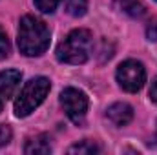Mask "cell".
<instances>
[{
  "label": "cell",
  "mask_w": 157,
  "mask_h": 155,
  "mask_svg": "<svg viewBox=\"0 0 157 155\" xmlns=\"http://www.w3.org/2000/svg\"><path fill=\"white\" fill-rule=\"evenodd\" d=\"M150 99L157 104V78L152 82V86H150Z\"/></svg>",
  "instance_id": "2e32d148"
},
{
  "label": "cell",
  "mask_w": 157,
  "mask_h": 155,
  "mask_svg": "<svg viewBox=\"0 0 157 155\" xmlns=\"http://www.w3.org/2000/svg\"><path fill=\"white\" fill-rule=\"evenodd\" d=\"M49 46V29L48 26L31 17L26 15L18 26V49L28 57H39Z\"/></svg>",
  "instance_id": "6da1fadb"
},
{
  "label": "cell",
  "mask_w": 157,
  "mask_h": 155,
  "mask_svg": "<svg viewBox=\"0 0 157 155\" xmlns=\"http://www.w3.org/2000/svg\"><path fill=\"white\" fill-rule=\"evenodd\" d=\"M93 53V37L88 29H75L57 46V59L64 64H84Z\"/></svg>",
  "instance_id": "7a4b0ae2"
},
{
  "label": "cell",
  "mask_w": 157,
  "mask_h": 155,
  "mask_svg": "<svg viewBox=\"0 0 157 155\" xmlns=\"http://www.w3.org/2000/svg\"><path fill=\"white\" fill-rule=\"evenodd\" d=\"M146 37L150 40H157V20L154 24H150L148 26V29H146Z\"/></svg>",
  "instance_id": "9a60e30c"
},
{
  "label": "cell",
  "mask_w": 157,
  "mask_h": 155,
  "mask_svg": "<svg viewBox=\"0 0 157 155\" xmlns=\"http://www.w3.org/2000/svg\"><path fill=\"white\" fill-rule=\"evenodd\" d=\"M9 51H11V44H9V39H7L6 31L0 28V60H2V59H6V57L9 55Z\"/></svg>",
  "instance_id": "4fadbf2b"
},
{
  "label": "cell",
  "mask_w": 157,
  "mask_h": 155,
  "mask_svg": "<svg viewBox=\"0 0 157 155\" xmlns=\"http://www.w3.org/2000/svg\"><path fill=\"white\" fill-rule=\"evenodd\" d=\"M122 9L132 17H141L144 13V6L139 0H122Z\"/></svg>",
  "instance_id": "8fae6325"
},
{
  "label": "cell",
  "mask_w": 157,
  "mask_h": 155,
  "mask_svg": "<svg viewBox=\"0 0 157 155\" xmlns=\"http://www.w3.org/2000/svg\"><path fill=\"white\" fill-rule=\"evenodd\" d=\"M97 152H101V148L95 144V142H91V141H82V142H77V144H73V146H70L68 148V153H97Z\"/></svg>",
  "instance_id": "9c48e42d"
},
{
  "label": "cell",
  "mask_w": 157,
  "mask_h": 155,
  "mask_svg": "<svg viewBox=\"0 0 157 155\" xmlns=\"http://www.w3.org/2000/svg\"><path fill=\"white\" fill-rule=\"evenodd\" d=\"M49 88L51 84L46 77H35L28 80L15 100V115L28 117L31 112H35L49 93Z\"/></svg>",
  "instance_id": "3957f363"
},
{
  "label": "cell",
  "mask_w": 157,
  "mask_h": 155,
  "mask_svg": "<svg viewBox=\"0 0 157 155\" xmlns=\"http://www.w3.org/2000/svg\"><path fill=\"white\" fill-rule=\"evenodd\" d=\"M20 80H22V73L17 70L0 71V99L4 100V99L13 97V93L20 86Z\"/></svg>",
  "instance_id": "8992f818"
},
{
  "label": "cell",
  "mask_w": 157,
  "mask_h": 155,
  "mask_svg": "<svg viewBox=\"0 0 157 155\" xmlns=\"http://www.w3.org/2000/svg\"><path fill=\"white\" fill-rule=\"evenodd\" d=\"M66 11L71 17H82L88 11V0H68L66 2Z\"/></svg>",
  "instance_id": "30bf717a"
},
{
  "label": "cell",
  "mask_w": 157,
  "mask_h": 155,
  "mask_svg": "<svg viewBox=\"0 0 157 155\" xmlns=\"http://www.w3.org/2000/svg\"><path fill=\"white\" fill-rule=\"evenodd\" d=\"M24 152L29 153V155L49 153V152H51V146H49V139H48V135H37V137L29 139L28 144L24 146Z\"/></svg>",
  "instance_id": "ba28073f"
},
{
  "label": "cell",
  "mask_w": 157,
  "mask_h": 155,
  "mask_svg": "<svg viewBox=\"0 0 157 155\" xmlns=\"http://www.w3.org/2000/svg\"><path fill=\"white\" fill-rule=\"evenodd\" d=\"M59 4H60V0H35V6L42 13H53Z\"/></svg>",
  "instance_id": "7c38bea8"
},
{
  "label": "cell",
  "mask_w": 157,
  "mask_h": 155,
  "mask_svg": "<svg viewBox=\"0 0 157 155\" xmlns=\"http://www.w3.org/2000/svg\"><path fill=\"white\" fill-rule=\"evenodd\" d=\"M0 112H2V99H0Z\"/></svg>",
  "instance_id": "e0dca14e"
},
{
  "label": "cell",
  "mask_w": 157,
  "mask_h": 155,
  "mask_svg": "<svg viewBox=\"0 0 157 155\" xmlns=\"http://www.w3.org/2000/svg\"><path fill=\"white\" fill-rule=\"evenodd\" d=\"M60 104L66 112L68 119L73 122V124H82L84 122V117L88 112V97L84 91H80L77 88H66L62 93H60Z\"/></svg>",
  "instance_id": "277c9868"
},
{
  "label": "cell",
  "mask_w": 157,
  "mask_h": 155,
  "mask_svg": "<svg viewBox=\"0 0 157 155\" xmlns=\"http://www.w3.org/2000/svg\"><path fill=\"white\" fill-rule=\"evenodd\" d=\"M106 119L115 126H126L133 119V110L126 102H115L106 110Z\"/></svg>",
  "instance_id": "52a82bcc"
},
{
  "label": "cell",
  "mask_w": 157,
  "mask_h": 155,
  "mask_svg": "<svg viewBox=\"0 0 157 155\" xmlns=\"http://www.w3.org/2000/svg\"><path fill=\"white\" fill-rule=\"evenodd\" d=\"M11 141V128L7 124H0V148Z\"/></svg>",
  "instance_id": "5bb4252c"
},
{
  "label": "cell",
  "mask_w": 157,
  "mask_h": 155,
  "mask_svg": "<svg viewBox=\"0 0 157 155\" xmlns=\"http://www.w3.org/2000/svg\"><path fill=\"white\" fill-rule=\"evenodd\" d=\"M146 71L144 66L137 60H124L117 68V82L124 91L135 93L144 86Z\"/></svg>",
  "instance_id": "5b68a950"
}]
</instances>
